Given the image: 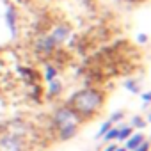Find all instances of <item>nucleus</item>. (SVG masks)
Returning a JSON list of instances; mask_svg holds the SVG:
<instances>
[{"label":"nucleus","instance_id":"39448f33","mask_svg":"<svg viewBox=\"0 0 151 151\" xmlns=\"http://www.w3.org/2000/svg\"><path fill=\"white\" fill-rule=\"evenodd\" d=\"M69 36H71V29L68 25H55L52 29V32H50V37L55 41L57 46L62 45V43H66L69 39Z\"/></svg>","mask_w":151,"mask_h":151},{"label":"nucleus","instance_id":"20e7f679","mask_svg":"<svg viewBox=\"0 0 151 151\" xmlns=\"http://www.w3.org/2000/svg\"><path fill=\"white\" fill-rule=\"evenodd\" d=\"M57 48L55 41L50 37V34H45V36H39L36 41H34V50L37 53H43V55H50L53 53V50Z\"/></svg>","mask_w":151,"mask_h":151},{"label":"nucleus","instance_id":"6ab92c4d","mask_svg":"<svg viewBox=\"0 0 151 151\" xmlns=\"http://www.w3.org/2000/svg\"><path fill=\"white\" fill-rule=\"evenodd\" d=\"M116 147H117V146H116L114 142H110V144L107 146V149H105V151H116Z\"/></svg>","mask_w":151,"mask_h":151},{"label":"nucleus","instance_id":"2eb2a0df","mask_svg":"<svg viewBox=\"0 0 151 151\" xmlns=\"http://www.w3.org/2000/svg\"><path fill=\"white\" fill-rule=\"evenodd\" d=\"M132 124H133L135 128H144V126H146V121H144L142 117H139V116H135V117L132 119Z\"/></svg>","mask_w":151,"mask_h":151},{"label":"nucleus","instance_id":"ddd939ff","mask_svg":"<svg viewBox=\"0 0 151 151\" xmlns=\"http://www.w3.org/2000/svg\"><path fill=\"white\" fill-rule=\"evenodd\" d=\"M112 126H114V124H112L110 121H105V123L101 124V128H100V132H98V135H96V137H98V139H100V137H103V135H105V133L112 128Z\"/></svg>","mask_w":151,"mask_h":151},{"label":"nucleus","instance_id":"9d476101","mask_svg":"<svg viewBox=\"0 0 151 151\" xmlns=\"http://www.w3.org/2000/svg\"><path fill=\"white\" fill-rule=\"evenodd\" d=\"M124 89H128L130 93H133V94H139L140 93V86H139V82L137 80H124Z\"/></svg>","mask_w":151,"mask_h":151},{"label":"nucleus","instance_id":"423d86ee","mask_svg":"<svg viewBox=\"0 0 151 151\" xmlns=\"http://www.w3.org/2000/svg\"><path fill=\"white\" fill-rule=\"evenodd\" d=\"M6 23H7L11 34L16 36V30H18V14H16V9L13 6H9L7 11H6Z\"/></svg>","mask_w":151,"mask_h":151},{"label":"nucleus","instance_id":"4468645a","mask_svg":"<svg viewBox=\"0 0 151 151\" xmlns=\"http://www.w3.org/2000/svg\"><path fill=\"white\" fill-rule=\"evenodd\" d=\"M123 117H124V112H121V110H119V112H114V114L110 116V119H109V121H110L112 124H116V123L123 121Z\"/></svg>","mask_w":151,"mask_h":151},{"label":"nucleus","instance_id":"dca6fc26","mask_svg":"<svg viewBox=\"0 0 151 151\" xmlns=\"http://www.w3.org/2000/svg\"><path fill=\"white\" fill-rule=\"evenodd\" d=\"M133 151H149V142L144 139V140H142V142H140L135 149H133Z\"/></svg>","mask_w":151,"mask_h":151},{"label":"nucleus","instance_id":"f03ea898","mask_svg":"<svg viewBox=\"0 0 151 151\" xmlns=\"http://www.w3.org/2000/svg\"><path fill=\"white\" fill-rule=\"evenodd\" d=\"M52 123H53V126H55V130L59 133V139L60 140H69V139H73L75 135H77L78 126H80L82 121L78 119L77 114L66 105V107H59L53 112Z\"/></svg>","mask_w":151,"mask_h":151},{"label":"nucleus","instance_id":"9b49d317","mask_svg":"<svg viewBox=\"0 0 151 151\" xmlns=\"http://www.w3.org/2000/svg\"><path fill=\"white\" fill-rule=\"evenodd\" d=\"M53 78H57V68H53L52 64H48L46 69H45V80L46 82H52Z\"/></svg>","mask_w":151,"mask_h":151},{"label":"nucleus","instance_id":"6e6552de","mask_svg":"<svg viewBox=\"0 0 151 151\" xmlns=\"http://www.w3.org/2000/svg\"><path fill=\"white\" fill-rule=\"evenodd\" d=\"M62 93V82L59 78H53L52 82H48V96L50 98H57Z\"/></svg>","mask_w":151,"mask_h":151},{"label":"nucleus","instance_id":"0eeeda50","mask_svg":"<svg viewBox=\"0 0 151 151\" xmlns=\"http://www.w3.org/2000/svg\"><path fill=\"white\" fill-rule=\"evenodd\" d=\"M144 139H146V137H144L142 133H132V135L126 139V144H124V147H126L128 151H133V149H135V147H137V146H139L142 140H144Z\"/></svg>","mask_w":151,"mask_h":151},{"label":"nucleus","instance_id":"a211bd4d","mask_svg":"<svg viewBox=\"0 0 151 151\" xmlns=\"http://www.w3.org/2000/svg\"><path fill=\"white\" fill-rule=\"evenodd\" d=\"M137 39H139L140 43H146V41H147V36H146V34H139V37H137Z\"/></svg>","mask_w":151,"mask_h":151},{"label":"nucleus","instance_id":"f257e3e1","mask_svg":"<svg viewBox=\"0 0 151 151\" xmlns=\"http://www.w3.org/2000/svg\"><path fill=\"white\" fill-rule=\"evenodd\" d=\"M103 101H105V96L101 91L87 87V89L75 93L68 100V107L78 116L80 121H89L91 117H94L101 110Z\"/></svg>","mask_w":151,"mask_h":151},{"label":"nucleus","instance_id":"7ed1b4c3","mask_svg":"<svg viewBox=\"0 0 151 151\" xmlns=\"http://www.w3.org/2000/svg\"><path fill=\"white\" fill-rule=\"evenodd\" d=\"M25 137L18 132H11L0 137V151H25Z\"/></svg>","mask_w":151,"mask_h":151},{"label":"nucleus","instance_id":"1a4fd4ad","mask_svg":"<svg viewBox=\"0 0 151 151\" xmlns=\"http://www.w3.org/2000/svg\"><path fill=\"white\" fill-rule=\"evenodd\" d=\"M132 133H133L132 126H124V124H121V126H119V132H117V139H116V140H126Z\"/></svg>","mask_w":151,"mask_h":151},{"label":"nucleus","instance_id":"f8f14e48","mask_svg":"<svg viewBox=\"0 0 151 151\" xmlns=\"http://www.w3.org/2000/svg\"><path fill=\"white\" fill-rule=\"evenodd\" d=\"M117 132H119V128H114V126H112V128L103 135V140H105V142H112V140H116V139H117Z\"/></svg>","mask_w":151,"mask_h":151},{"label":"nucleus","instance_id":"aec40b11","mask_svg":"<svg viewBox=\"0 0 151 151\" xmlns=\"http://www.w3.org/2000/svg\"><path fill=\"white\" fill-rule=\"evenodd\" d=\"M116 151H128L126 147H116Z\"/></svg>","mask_w":151,"mask_h":151},{"label":"nucleus","instance_id":"f3484780","mask_svg":"<svg viewBox=\"0 0 151 151\" xmlns=\"http://www.w3.org/2000/svg\"><path fill=\"white\" fill-rule=\"evenodd\" d=\"M142 100H144V103L147 105V103H149V100H151V94H149V93H144V94H142Z\"/></svg>","mask_w":151,"mask_h":151}]
</instances>
